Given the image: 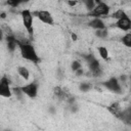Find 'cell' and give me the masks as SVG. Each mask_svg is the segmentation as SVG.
<instances>
[{"label":"cell","mask_w":131,"mask_h":131,"mask_svg":"<svg viewBox=\"0 0 131 131\" xmlns=\"http://www.w3.org/2000/svg\"><path fill=\"white\" fill-rule=\"evenodd\" d=\"M91 89V84L90 83H86V82H83L80 84V90L83 91V92H86V91H89Z\"/></svg>","instance_id":"21"},{"label":"cell","mask_w":131,"mask_h":131,"mask_svg":"<svg viewBox=\"0 0 131 131\" xmlns=\"http://www.w3.org/2000/svg\"><path fill=\"white\" fill-rule=\"evenodd\" d=\"M84 59L88 63V68L92 74L93 77H99L102 74V71L100 69V62L94 57L93 54H87L84 55Z\"/></svg>","instance_id":"3"},{"label":"cell","mask_w":131,"mask_h":131,"mask_svg":"<svg viewBox=\"0 0 131 131\" xmlns=\"http://www.w3.org/2000/svg\"><path fill=\"white\" fill-rule=\"evenodd\" d=\"M6 40V44H7V48L9 51L13 52L16 48V46H18V42L17 39L15 38V36H6L5 37Z\"/></svg>","instance_id":"11"},{"label":"cell","mask_w":131,"mask_h":131,"mask_svg":"<svg viewBox=\"0 0 131 131\" xmlns=\"http://www.w3.org/2000/svg\"><path fill=\"white\" fill-rule=\"evenodd\" d=\"M71 68H72V70H73L74 72H77L78 70L82 69V67H81V63H80V61H79V60H74V61L72 62V66H71Z\"/></svg>","instance_id":"22"},{"label":"cell","mask_w":131,"mask_h":131,"mask_svg":"<svg viewBox=\"0 0 131 131\" xmlns=\"http://www.w3.org/2000/svg\"><path fill=\"white\" fill-rule=\"evenodd\" d=\"M76 73V75L77 76H81V75H83V70L82 69H80V70H78L77 72H75Z\"/></svg>","instance_id":"26"},{"label":"cell","mask_w":131,"mask_h":131,"mask_svg":"<svg viewBox=\"0 0 131 131\" xmlns=\"http://www.w3.org/2000/svg\"><path fill=\"white\" fill-rule=\"evenodd\" d=\"M97 51H98V53H99V55H100V57H101L102 59H104V60L108 59V51H107L106 47H104V46H99V47L97 48Z\"/></svg>","instance_id":"15"},{"label":"cell","mask_w":131,"mask_h":131,"mask_svg":"<svg viewBox=\"0 0 131 131\" xmlns=\"http://www.w3.org/2000/svg\"><path fill=\"white\" fill-rule=\"evenodd\" d=\"M83 2H84V4H85V6H86V8H87L88 12H89V11H91V10L96 6L95 1H93V0H84Z\"/></svg>","instance_id":"18"},{"label":"cell","mask_w":131,"mask_h":131,"mask_svg":"<svg viewBox=\"0 0 131 131\" xmlns=\"http://www.w3.org/2000/svg\"><path fill=\"white\" fill-rule=\"evenodd\" d=\"M33 15H36L42 23L46 24V25H53L54 20L53 17L51 15V13L47 10H38V11H34Z\"/></svg>","instance_id":"8"},{"label":"cell","mask_w":131,"mask_h":131,"mask_svg":"<svg viewBox=\"0 0 131 131\" xmlns=\"http://www.w3.org/2000/svg\"><path fill=\"white\" fill-rule=\"evenodd\" d=\"M7 4H8V5H10L12 8H15L19 3H18V2H16V1H7Z\"/></svg>","instance_id":"23"},{"label":"cell","mask_w":131,"mask_h":131,"mask_svg":"<svg viewBox=\"0 0 131 131\" xmlns=\"http://www.w3.org/2000/svg\"><path fill=\"white\" fill-rule=\"evenodd\" d=\"M0 16H1V18H5V17H6V13H5V12H1Z\"/></svg>","instance_id":"27"},{"label":"cell","mask_w":131,"mask_h":131,"mask_svg":"<svg viewBox=\"0 0 131 131\" xmlns=\"http://www.w3.org/2000/svg\"><path fill=\"white\" fill-rule=\"evenodd\" d=\"M130 90H131V85H130Z\"/></svg>","instance_id":"28"},{"label":"cell","mask_w":131,"mask_h":131,"mask_svg":"<svg viewBox=\"0 0 131 131\" xmlns=\"http://www.w3.org/2000/svg\"><path fill=\"white\" fill-rule=\"evenodd\" d=\"M125 16H127V14H126V12H125L123 9H118V10H116V11L112 14V17H113V18H116L117 20H118V19H121V18H123V17H125Z\"/></svg>","instance_id":"16"},{"label":"cell","mask_w":131,"mask_h":131,"mask_svg":"<svg viewBox=\"0 0 131 131\" xmlns=\"http://www.w3.org/2000/svg\"><path fill=\"white\" fill-rule=\"evenodd\" d=\"M21 15V20L25 29L29 33V35H33L34 30H33V12L30 9H23L20 11Z\"/></svg>","instance_id":"4"},{"label":"cell","mask_w":131,"mask_h":131,"mask_svg":"<svg viewBox=\"0 0 131 131\" xmlns=\"http://www.w3.org/2000/svg\"><path fill=\"white\" fill-rule=\"evenodd\" d=\"M89 27L95 29L96 31L97 30H102V29H105V25L103 23V20L101 18H93L89 21Z\"/></svg>","instance_id":"12"},{"label":"cell","mask_w":131,"mask_h":131,"mask_svg":"<svg viewBox=\"0 0 131 131\" xmlns=\"http://www.w3.org/2000/svg\"><path fill=\"white\" fill-rule=\"evenodd\" d=\"M17 74L25 80L30 79V71L26 67H18L17 68Z\"/></svg>","instance_id":"14"},{"label":"cell","mask_w":131,"mask_h":131,"mask_svg":"<svg viewBox=\"0 0 131 131\" xmlns=\"http://www.w3.org/2000/svg\"><path fill=\"white\" fill-rule=\"evenodd\" d=\"M67 3H68L69 6L74 7V6H76V5L78 4V1H67Z\"/></svg>","instance_id":"24"},{"label":"cell","mask_w":131,"mask_h":131,"mask_svg":"<svg viewBox=\"0 0 131 131\" xmlns=\"http://www.w3.org/2000/svg\"><path fill=\"white\" fill-rule=\"evenodd\" d=\"M107 111H108L112 115H114L116 118L120 119L123 110H122L121 104H120L119 102H113L112 104H110V105L107 106Z\"/></svg>","instance_id":"10"},{"label":"cell","mask_w":131,"mask_h":131,"mask_svg":"<svg viewBox=\"0 0 131 131\" xmlns=\"http://www.w3.org/2000/svg\"><path fill=\"white\" fill-rule=\"evenodd\" d=\"M102 85H103L107 90H110V91H112V92H114V93H118V94L122 93V88H121V86H120V83H119L118 79L115 78V77H112V78L108 79L107 81L102 82Z\"/></svg>","instance_id":"6"},{"label":"cell","mask_w":131,"mask_h":131,"mask_svg":"<svg viewBox=\"0 0 131 131\" xmlns=\"http://www.w3.org/2000/svg\"><path fill=\"white\" fill-rule=\"evenodd\" d=\"M20 88L23 90V93L26 94L27 96H29L30 98H35L37 96V93H38V84L37 83L31 82L29 84L24 85Z\"/></svg>","instance_id":"7"},{"label":"cell","mask_w":131,"mask_h":131,"mask_svg":"<svg viewBox=\"0 0 131 131\" xmlns=\"http://www.w3.org/2000/svg\"><path fill=\"white\" fill-rule=\"evenodd\" d=\"M120 120L122 122H124L125 124H131V106L122 111Z\"/></svg>","instance_id":"13"},{"label":"cell","mask_w":131,"mask_h":131,"mask_svg":"<svg viewBox=\"0 0 131 131\" xmlns=\"http://www.w3.org/2000/svg\"><path fill=\"white\" fill-rule=\"evenodd\" d=\"M71 38H72L73 41H77V40H78V37H77V35H76L75 33H72V34H71Z\"/></svg>","instance_id":"25"},{"label":"cell","mask_w":131,"mask_h":131,"mask_svg":"<svg viewBox=\"0 0 131 131\" xmlns=\"http://www.w3.org/2000/svg\"><path fill=\"white\" fill-rule=\"evenodd\" d=\"M96 3V6L87 13L88 16H92L94 18H100V16H103V15H107L108 12H110V6L105 3V2H102V1H95Z\"/></svg>","instance_id":"2"},{"label":"cell","mask_w":131,"mask_h":131,"mask_svg":"<svg viewBox=\"0 0 131 131\" xmlns=\"http://www.w3.org/2000/svg\"><path fill=\"white\" fill-rule=\"evenodd\" d=\"M95 35L98 38H105L107 36V30L106 29H102V30H97L95 32Z\"/></svg>","instance_id":"20"},{"label":"cell","mask_w":131,"mask_h":131,"mask_svg":"<svg viewBox=\"0 0 131 131\" xmlns=\"http://www.w3.org/2000/svg\"><path fill=\"white\" fill-rule=\"evenodd\" d=\"M122 43L128 47V48H131V33H127L126 35L123 36L122 38Z\"/></svg>","instance_id":"17"},{"label":"cell","mask_w":131,"mask_h":131,"mask_svg":"<svg viewBox=\"0 0 131 131\" xmlns=\"http://www.w3.org/2000/svg\"><path fill=\"white\" fill-rule=\"evenodd\" d=\"M18 47H19V51H20V55L23 58L32 61L34 63H38L40 62V57L38 56L35 48L33 45H31V43L25 39L23 40H18Z\"/></svg>","instance_id":"1"},{"label":"cell","mask_w":131,"mask_h":131,"mask_svg":"<svg viewBox=\"0 0 131 131\" xmlns=\"http://www.w3.org/2000/svg\"><path fill=\"white\" fill-rule=\"evenodd\" d=\"M10 84V80L6 77L3 76L0 80V95L6 98H9L12 95V89L9 86Z\"/></svg>","instance_id":"5"},{"label":"cell","mask_w":131,"mask_h":131,"mask_svg":"<svg viewBox=\"0 0 131 131\" xmlns=\"http://www.w3.org/2000/svg\"><path fill=\"white\" fill-rule=\"evenodd\" d=\"M2 33H4L6 36H14L12 30L6 24H2Z\"/></svg>","instance_id":"19"},{"label":"cell","mask_w":131,"mask_h":131,"mask_svg":"<svg viewBox=\"0 0 131 131\" xmlns=\"http://www.w3.org/2000/svg\"><path fill=\"white\" fill-rule=\"evenodd\" d=\"M114 26L116 28L122 30V31H129L131 29V18L127 15V16L121 18V19H118L114 24Z\"/></svg>","instance_id":"9"}]
</instances>
